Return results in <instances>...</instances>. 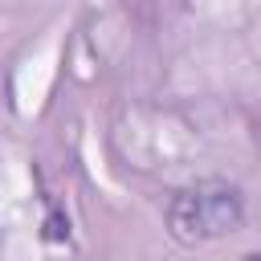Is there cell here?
Masks as SVG:
<instances>
[{
	"mask_svg": "<svg viewBox=\"0 0 261 261\" xmlns=\"http://www.w3.org/2000/svg\"><path fill=\"white\" fill-rule=\"evenodd\" d=\"M167 232L179 241V245H208V241H220L228 232L241 228L245 220V192L237 184H196V188H184L167 200Z\"/></svg>",
	"mask_w": 261,
	"mask_h": 261,
	"instance_id": "6da1fadb",
	"label": "cell"
},
{
	"mask_svg": "<svg viewBox=\"0 0 261 261\" xmlns=\"http://www.w3.org/2000/svg\"><path fill=\"white\" fill-rule=\"evenodd\" d=\"M241 261H261V249H257V253H245Z\"/></svg>",
	"mask_w": 261,
	"mask_h": 261,
	"instance_id": "7a4b0ae2",
	"label": "cell"
}]
</instances>
